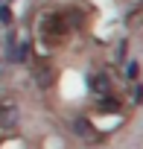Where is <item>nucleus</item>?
<instances>
[{"label": "nucleus", "mask_w": 143, "mask_h": 149, "mask_svg": "<svg viewBox=\"0 0 143 149\" xmlns=\"http://www.w3.org/2000/svg\"><path fill=\"white\" fill-rule=\"evenodd\" d=\"M18 120H21V108H18V102L15 100H0V132H12L15 126H18Z\"/></svg>", "instance_id": "nucleus-1"}, {"label": "nucleus", "mask_w": 143, "mask_h": 149, "mask_svg": "<svg viewBox=\"0 0 143 149\" xmlns=\"http://www.w3.org/2000/svg\"><path fill=\"white\" fill-rule=\"evenodd\" d=\"M91 91H94V94H105V91H108V79H105V76H94V79H91Z\"/></svg>", "instance_id": "nucleus-3"}, {"label": "nucleus", "mask_w": 143, "mask_h": 149, "mask_svg": "<svg viewBox=\"0 0 143 149\" xmlns=\"http://www.w3.org/2000/svg\"><path fill=\"white\" fill-rule=\"evenodd\" d=\"M99 111H120V102L114 97H105V100H99Z\"/></svg>", "instance_id": "nucleus-4"}, {"label": "nucleus", "mask_w": 143, "mask_h": 149, "mask_svg": "<svg viewBox=\"0 0 143 149\" xmlns=\"http://www.w3.org/2000/svg\"><path fill=\"white\" fill-rule=\"evenodd\" d=\"M73 132H76L79 137H85V140H91V137H94V129H91V123H88V120H76V123H73Z\"/></svg>", "instance_id": "nucleus-2"}, {"label": "nucleus", "mask_w": 143, "mask_h": 149, "mask_svg": "<svg viewBox=\"0 0 143 149\" xmlns=\"http://www.w3.org/2000/svg\"><path fill=\"white\" fill-rule=\"evenodd\" d=\"M0 24H6V26L12 24V12H9V6H6V3L0 6Z\"/></svg>", "instance_id": "nucleus-5"}, {"label": "nucleus", "mask_w": 143, "mask_h": 149, "mask_svg": "<svg viewBox=\"0 0 143 149\" xmlns=\"http://www.w3.org/2000/svg\"><path fill=\"white\" fill-rule=\"evenodd\" d=\"M3 3H6V0H0V6H3Z\"/></svg>", "instance_id": "nucleus-6"}]
</instances>
